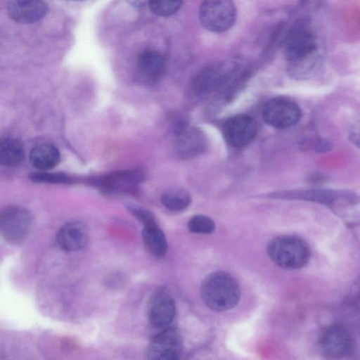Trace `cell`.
<instances>
[{
	"mask_svg": "<svg viewBox=\"0 0 360 360\" xmlns=\"http://www.w3.org/2000/svg\"><path fill=\"white\" fill-rule=\"evenodd\" d=\"M188 229L195 233L209 234L215 229L214 222L210 217L205 215H195L188 223Z\"/></svg>",
	"mask_w": 360,
	"mask_h": 360,
	"instance_id": "44dd1931",
	"label": "cell"
},
{
	"mask_svg": "<svg viewBox=\"0 0 360 360\" xmlns=\"http://www.w3.org/2000/svg\"><path fill=\"white\" fill-rule=\"evenodd\" d=\"M30 178L35 182L49 184H60L66 182L68 180V177L65 174L46 172L32 173Z\"/></svg>",
	"mask_w": 360,
	"mask_h": 360,
	"instance_id": "603a6c76",
	"label": "cell"
},
{
	"mask_svg": "<svg viewBox=\"0 0 360 360\" xmlns=\"http://www.w3.org/2000/svg\"><path fill=\"white\" fill-rule=\"evenodd\" d=\"M165 70V60L158 51L146 49L139 56L136 75L139 81L146 84L154 83L164 75Z\"/></svg>",
	"mask_w": 360,
	"mask_h": 360,
	"instance_id": "7c38bea8",
	"label": "cell"
},
{
	"mask_svg": "<svg viewBox=\"0 0 360 360\" xmlns=\"http://www.w3.org/2000/svg\"><path fill=\"white\" fill-rule=\"evenodd\" d=\"M150 11L161 17H168L175 14L180 8L182 0H148Z\"/></svg>",
	"mask_w": 360,
	"mask_h": 360,
	"instance_id": "ffe728a7",
	"label": "cell"
},
{
	"mask_svg": "<svg viewBox=\"0 0 360 360\" xmlns=\"http://www.w3.org/2000/svg\"><path fill=\"white\" fill-rule=\"evenodd\" d=\"M321 145H326V143H322V142H321ZM321 148V150H322V149H323V146H322L321 147H320V148Z\"/></svg>",
	"mask_w": 360,
	"mask_h": 360,
	"instance_id": "484cf974",
	"label": "cell"
},
{
	"mask_svg": "<svg viewBox=\"0 0 360 360\" xmlns=\"http://www.w3.org/2000/svg\"><path fill=\"white\" fill-rule=\"evenodd\" d=\"M132 6L141 7L148 3V0H125Z\"/></svg>",
	"mask_w": 360,
	"mask_h": 360,
	"instance_id": "cb8c5ba5",
	"label": "cell"
},
{
	"mask_svg": "<svg viewBox=\"0 0 360 360\" xmlns=\"http://www.w3.org/2000/svg\"><path fill=\"white\" fill-rule=\"evenodd\" d=\"M284 54L288 64L321 55L315 35L305 20L296 22L287 33Z\"/></svg>",
	"mask_w": 360,
	"mask_h": 360,
	"instance_id": "3957f363",
	"label": "cell"
},
{
	"mask_svg": "<svg viewBox=\"0 0 360 360\" xmlns=\"http://www.w3.org/2000/svg\"><path fill=\"white\" fill-rule=\"evenodd\" d=\"M142 238L145 247L152 255L158 258L165 255L167 250V240L158 224L144 226Z\"/></svg>",
	"mask_w": 360,
	"mask_h": 360,
	"instance_id": "e0dca14e",
	"label": "cell"
},
{
	"mask_svg": "<svg viewBox=\"0 0 360 360\" xmlns=\"http://www.w3.org/2000/svg\"><path fill=\"white\" fill-rule=\"evenodd\" d=\"M68 1H85V0H68Z\"/></svg>",
	"mask_w": 360,
	"mask_h": 360,
	"instance_id": "4316f807",
	"label": "cell"
},
{
	"mask_svg": "<svg viewBox=\"0 0 360 360\" xmlns=\"http://www.w3.org/2000/svg\"><path fill=\"white\" fill-rule=\"evenodd\" d=\"M318 348L320 353L327 358H346L354 353V340L346 326L333 323L321 330L318 339Z\"/></svg>",
	"mask_w": 360,
	"mask_h": 360,
	"instance_id": "5b68a950",
	"label": "cell"
},
{
	"mask_svg": "<svg viewBox=\"0 0 360 360\" xmlns=\"http://www.w3.org/2000/svg\"><path fill=\"white\" fill-rule=\"evenodd\" d=\"M127 210L139 220L144 226L158 224L153 214L144 207L137 205L129 204L127 205Z\"/></svg>",
	"mask_w": 360,
	"mask_h": 360,
	"instance_id": "7402d4cb",
	"label": "cell"
},
{
	"mask_svg": "<svg viewBox=\"0 0 360 360\" xmlns=\"http://www.w3.org/2000/svg\"><path fill=\"white\" fill-rule=\"evenodd\" d=\"M201 25L207 30L221 33L235 23L236 8L232 0H204L199 9Z\"/></svg>",
	"mask_w": 360,
	"mask_h": 360,
	"instance_id": "277c9868",
	"label": "cell"
},
{
	"mask_svg": "<svg viewBox=\"0 0 360 360\" xmlns=\"http://www.w3.org/2000/svg\"><path fill=\"white\" fill-rule=\"evenodd\" d=\"M88 240V229L80 221H70L64 224L57 234L58 245L68 252L83 248L87 244Z\"/></svg>",
	"mask_w": 360,
	"mask_h": 360,
	"instance_id": "5bb4252c",
	"label": "cell"
},
{
	"mask_svg": "<svg viewBox=\"0 0 360 360\" xmlns=\"http://www.w3.org/2000/svg\"><path fill=\"white\" fill-rule=\"evenodd\" d=\"M31 164L41 171L55 167L60 162V155L58 148L48 143H42L34 146L30 151Z\"/></svg>",
	"mask_w": 360,
	"mask_h": 360,
	"instance_id": "2e32d148",
	"label": "cell"
},
{
	"mask_svg": "<svg viewBox=\"0 0 360 360\" xmlns=\"http://www.w3.org/2000/svg\"><path fill=\"white\" fill-rule=\"evenodd\" d=\"M200 296L212 310L224 311L237 305L240 290L237 281L229 274L216 271L207 275L200 285Z\"/></svg>",
	"mask_w": 360,
	"mask_h": 360,
	"instance_id": "6da1fadb",
	"label": "cell"
},
{
	"mask_svg": "<svg viewBox=\"0 0 360 360\" xmlns=\"http://www.w3.org/2000/svg\"><path fill=\"white\" fill-rule=\"evenodd\" d=\"M175 315V304L165 289L155 291L149 301L148 316L150 324L157 328L168 326Z\"/></svg>",
	"mask_w": 360,
	"mask_h": 360,
	"instance_id": "8fae6325",
	"label": "cell"
},
{
	"mask_svg": "<svg viewBox=\"0 0 360 360\" xmlns=\"http://www.w3.org/2000/svg\"><path fill=\"white\" fill-rule=\"evenodd\" d=\"M162 204L172 211H181L191 203L190 195L184 191H171L162 196Z\"/></svg>",
	"mask_w": 360,
	"mask_h": 360,
	"instance_id": "d6986e66",
	"label": "cell"
},
{
	"mask_svg": "<svg viewBox=\"0 0 360 360\" xmlns=\"http://www.w3.org/2000/svg\"><path fill=\"white\" fill-rule=\"evenodd\" d=\"M24 149L21 143L14 139H0V165L14 167L24 160Z\"/></svg>",
	"mask_w": 360,
	"mask_h": 360,
	"instance_id": "ac0fdd59",
	"label": "cell"
},
{
	"mask_svg": "<svg viewBox=\"0 0 360 360\" xmlns=\"http://www.w3.org/2000/svg\"><path fill=\"white\" fill-rule=\"evenodd\" d=\"M32 216L20 205H8L0 210V236L6 241L17 244L27 236L32 226Z\"/></svg>",
	"mask_w": 360,
	"mask_h": 360,
	"instance_id": "8992f818",
	"label": "cell"
},
{
	"mask_svg": "<svg viewBox=\"0 0 360 360\" xmlns=\"http://www.w3.org/2000/svg\"><path fill=\"white\" fill-rule=\"evenodd\" d=\"M182 349L179 332L169 328L153 337L147 349V356L149 359L175 360L180 358Z\"/></svg>",
	"mask_w": 360,
	"mask_h": 360,
	"instance_id": "9c48e42d",
	"label": "cell"
},
{
	"mask_svg": "<svg viewBox=\"0 0 360 360\" xmlns=\"http://www.w3.org/2000/svg\"><path fill=\"white\" fill-rule=\"evenodd\" d=\"M239 69L235 61L219 62L199 72L193 82L195 94H201L219 87Z\"/></svg>",
	"mask_w": 360,
	"mask_h": 360,
	"instance_id": "ba28073f",
	"label": "cell"
},
{
	"mask_svg": "<svg viewBox=\"0 0 360 360\" xmlns=\"http://www.w3.org/2000/svg\"><path fill=\"white\" fill-rule=\"evenodd\" d=\"M257 133V122L248 115H238L229 118L223 127L226 141L235 148H241L250 143Z\"/></svg>",
	"mask_w": 360,
	"mask_h": 360,
	"instance_id": "30bf717a",
	"label": "cell"
},
{
	"mask_svg": "<svg viewBox=\"0 0 360 360\" xmlns=\"http://www.w3.org/2000/svg\"><path fill=\"white\" fill-rule=\"evenodd\" d=\"M176 150L183 158H191L200 153L206 146L202 133L187 127L176 134Z\"/></svg>",
	"mask_w": 360,
	"mask_h": 360,
	"instance_id": "9a60e30c",
	"label": "cell"
},
{
	"mask_svg": "<svg viewBox=\"0 0 360 360\" xmlns=\"http://www.w3.org/2000/svg\"><path fill=\"white\" fill-rule=\"evenodd\" d=\"M270 259L277 266L289 270L304 266L310 259L307 243L294 236H280L273 238L267 246Z\"/></svg>",
	"mask_w": 360,
	"mask_h": 360,
	"instance_id": "7a4b0ae2",
	"label": "cell"
},
{
	"mask_svg": "<svg viewBox=\"0 0 360 360\" xmlns=\"http://www.w3.org/2000/svg\"><path fill=\"white\" fill-rule=\"evenodd\" d=\"M45 0H8L7 11L14 21L21 24L34 23L48 12Z\"/></svg>",
	"mask_w": 360,
	"mask_h": 360,
	"instance_id": "4fadbf2b",
	"label": "cell"
},
{
	"mask_svg": "<svg viewBox=\"0 0 360 360\" xmlns=\"http://www.w3.org/2000/svg\"><path fill=\"white\" fill-rule=\"evenodd\" d=\"M262 116L269 125L276 129H285L295 125L300 120L301 111L291 99L278 97L264 105Z\"/></svg>",
	"mask_w": 360,
	"mask_h": 360,
	"instance_id": "52a82bcc",
	"label": "cell"
},
{
	"mask_svg": "<svg viewBox=\"0 0 360 360\" xmlns=\"http://www.w3.org/2000/svg\"><path fill=\"white\" fill-rule=\"evenodd\" d=\"M309 0H300L302 4H305Z\"/></svg>",
	"mask_w": 360,
	"mask_h": 360,
	"instance_id": "d4e9b609",
	"label": "cell"
}]
</instances>
